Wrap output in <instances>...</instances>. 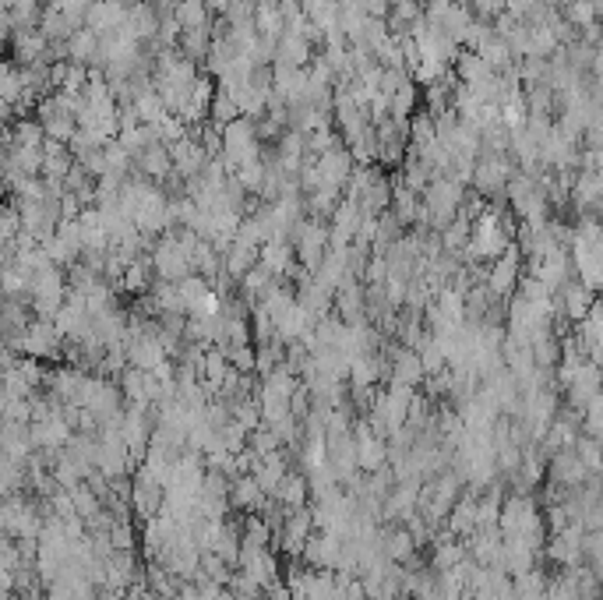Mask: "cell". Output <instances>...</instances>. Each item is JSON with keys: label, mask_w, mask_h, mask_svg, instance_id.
Returning a JSON list of instances; mask_svg holds the SVG:
<instances>
[{"label": "cell", "mask_w": 603, "mask_h": 600, "mask_svg": "<svg viewBox=\"0 0 603 600\" xmlns=\"http://www.w3.org/2000/svg\"><path fill=\"white\" fill-rule=\"evenodd\" d=\"M110 540H113V548H117V551H134V526H131V519H120V523L110 530Z\"/></svg>", "instance_id": "db71d44e"}, {"label": "cell", "mask_w": 603, "mask_h": 600, "mask_svg": "<svg viewBox=\"0 0 603 600\" xmlns=\"http://www.w3.org/2000/svg\"><path fill=\"white\" fill-rule=\"evenodd\" d=\"M219 159L230 166V173L240 170L244 163H251V159H261V135H258V124H254L251 117H240V120H233V124H226L223 156Z\"/></svg>", "instance_id": "5b68a950"}, {"label": "cell", "mask_w": 603, "mask_h": 600, "mask_svg": "<svg viewBox=\"0 0 603 600\" xmlns=\"http://www.w3.org/2000/svg\"><path fill=\"white\" fill-rule=\"evenodd\" d=\"M466 184L455 177H434L431 188L424 191V209H427V226L431 230H445L462 209H466Z\"/></svg>", "instance_id": "3957f363"}, {"label": "cell", "mask_w": 603, "mask_h": 600, "mask_svg": "<svg viewBox=\"0 0 603 600\" xmlns=\"http://www.w3.org/2000/svg\"><path fill=\"white\" fill-rule=\"evenodd\" d=\"M32 431V445L43 452H64L67 442L75 438V428H71V420L64 417V410H53L46 417H36L29 424Z\"/></svg>", "instance_id": "4fadbf2b"}, {"label": "cell", "mask_w": 603, "mask_h": 600, "mask_svg": "<svg viewBox=\"0 0 603 600\" xmlns=\"http://www.w3.org/2000/svg\"><path fill=\"white\" fill-rule=\"evenodd\" d=\"M173 18L180 22V29H201V25H212V8L209 0H177Z\"/></svg>", "instance_id": "b9f144b4"}, {"label": "cell", "mask_w": 603, "mask_h": 600, "mask_svg": "<svg viewBox=\"0 0 603 600\" xmlns=\"http://www.w3.org/2000/svg\"><path fill=\"white\" fill-rule=\"evenodd\" d=\"M522 276H526V255H522L519 244H512L505 255L494 258V262H491V269H487L484 283H487V290H491L498 300H512L515 290H519V283H522Z\"/></svg>", "instance_id": "52a82bcc"}, {"label": "cell", "mask_w": 603, "mask_h": 600, "mask_svg": "<svg viewBox=\"0 0 603 600\" xmlns=\"http://www.w3.org/2000/svg\"><path fill=\"white\" fill-rule=\"evenodd\" d=\"M230 353V364L240 371V375H254L258 371V346H237V350H226Z\"/></svg>", "instance_id": "f907efd6"}, {"label": "cell", "mask_w": 603, "mask_h": 600, "mask_svg": "<svg viewBox=\"0 0 603 600\" xmlns=\"http://www.w3.org/2000/svg\"><path fill=\"white\" fill-rule=\"evenodd\" d=\"M304 8V18L314 25L318 32H335L339 29V15H343V0H300Z\"/></svg>", "instance_id": "74e56055"}, {"label": "cell", "mask_w": 603, "mask_h": 600, "mask_svg": "<svg viewBox=\"0 0 603 600\" xmlns=\"http://www.w3.org/2000/svg\"><path fill=\"white\" fill-rule=\"evenodd\" d=\"M353 438H357V463L364 473H381L388 470V459H392V449L388 442L378 435V431L367 424V417H357L353 424Z\"/></svg>", "instance_id": "30bf717a"}, {"label": "cell", "mask_w": 603, "mask_h": 600, "mask_svg": "<svg viewBox=\"0 0 603 600\" xmlns=\"http://www.w3.org/2000/svg\"><path fill=\"white\" fill-rule=\"evenodd\" d=\"M547 477H551V488L575 491V488H582V484H589L596 473L582 463L575 449H561V452H554L551 463H547Z\"/></svg>", "instance_id": "8fae6325"}, {"label": "cell", "mask_w": 603, "mask_h": 600, "mask_svg": "<svg viewBox=\"0 0 603 600\" xmlns=\"http://www.w3.org/2000/svg\"><path fill=\"white\" fill-rule=\"evenodd\" d=\"M417 551H420V544H417V537L410 533V526H399V523L388 526V530H385V555L392 558L395 565L417 569V565H420Z\"/></svg>", "instance_id": "f546056e"}, {"label": "cell", "mask_w": 603, "mask_h": 600, "mask_svg": "<svg viewBox=\"0 0 603 600\" xmlns=\"http://www.w3.org/2000/svg\"><path fill=\"white\" fill-rule=\"evenodd\" d=\"M307 562V569H332L339 572V558H343V537H335V533H314L311 540H307L304 555H300Z\"/></svg>", "instance_id": "4316f807"}, {"label": "cell", "mask_w": 603, "mask_h": 600, "mask_svg": "<svg viewBox=\"0 0 603 600\" xmlns=\"http://www.w3.org/2000/svg\"><path fill=\"white\" fill-rule=\"evenodd\" d=\"M582 540H586V526L582 523H572V526H565V530H558V533H551L547 537V555H551V562L554 565H561V569H579V565H586L582 562Z\"/></svg>", "instance_id": "9a60e30c"}, {"label": "cell", "mask_w": 603, "mask_h": 600, "mask_svg": "<svg viewBox=\"0 0 603 600\" xmlns=\"http://www.w3.org/2000/svg\"><path fill=\"white\" fill-rule=\"evenodd\" d=\"M99 46H103V36H96L92 29H78L67 39V60L92 68V64H99Z\"/></svg>", "instance_id": "f35d334b"}, {"label": "cell", "mask_w": 603, "mask_h": 600, "mask_svg": "<svg viewBox=\"0 0 603 600\" xmlns=\"http://www.w3.org/2000/svg\"><path fill=\"white\" fill-rule=\"evenodd\" d=\"M36 120L43 124L46 138H53V142H64V145L78 135V128H82L78 110L71 106V99H67L64 92H50V96L39 99V103H36Z\"/></svg>", "instance_id": "277c9868"}, {"label": "cell", "mask_w": 603, "mask_h": 600, "mask_svg": "<svg viewBox=\"0 0 603 600\" xmlns=\"http://www.w3.org/2000/svg\"><path fill=\"white\" fill-rule=\"evenodd\" d=\"M388 382L392 385H410V389H417L420 382H427V368H424V357H420V350H413V346H395L392 353H388Z\"/></svg>", "instance_id": "ffe728a7"}, {"label": "cell", "mask_w": 603, "mask_h": 600, "mask_svg": "<svg viewBox=\"0 0 603 600\" xmlns=\"http://www.w3.org/2000/svg\"><path fill=\"white\" fill-rule=\"evenodd\" d=\"M254 25L265 39L279 43L286 36V4L283 0H258V15H254Z\"/></svg>", "instance_id": "d590c367"}, {"label": "cell", "mask_w": 603, "mask_h": 600, "mask_svg": "<svg viewBox=\"0 0 603 600\" xmlns=\"http://www.w3.org/2000/svg\"><path fill=\"white\" fill-rule=\"evenodd\" d=\"M60 346H67L64 329H60L57 322H50V318H32V325L22 332V339H18L11 350L29 360H46V357H57Z\"/></svg>", "instance_id": "8992f818"}, {"label": "cell", "mask_w": 603, "mask_h": 600, "mask_svg": "<svg viewBox=\"0 0 603 600\" xmlns=\"http://www.w3.org/2000/svg\"><path fill=\"white\" fill-rule=\"evenodd\" d=\"M561 385H565L568 406H575V410L586 413V406L603 392V368H596L593 360H586V364H582V368Z\"/></svg>", "instance_id": "44dd1931"}, {"label": "cell", "mask_w": 603, "mask_h": 600, "mask_svg": "<svg viewBox=\"0 0 603 600\" xmlns=\"http://www.w3.org/2000/svg\"><path fill=\"white\" fill-rule=\"evenodd\" d=\"M39 32H43L50 43H67V39L78 32V25L71 22V18H67L60 8H53V4H50V8H46V15H43V22H39Z\"/></svg>", "instance_id": "7bdbcfd3"}, {"label": "cell", "mask_w": 603, "mask_h": 600, "mask_svg": "<svg viewBox=\"0 0 603 600\" xmlns=\"http://www.w3.org/2000/svg\"><path fill=\"white\" fill-rule=\"evenodd\" d=\"M237 569L244 572L247 579H254V583H258L261 590H268V586L283 583V579H279V562H276V555H272L268 548H251V544H244Z\"/></svg>", "instance_id": "d4e9b609"}, {"label": "cell", "mask_w": 603, "mask_h": 600, "mask_svg": "<svg viewBox=\"0 0 603 600\" xmlns=\"http://www.w3.org/2000/svg\"><path fill=\"white\" fill-rule=\"evenodd\" d=\"M561 11H565L568 22L579 29V36L600 22V15H596V8H593V0H565V4H561Z\"/></svg>", "instance_id": "f6af8a7d"}, {"label": "cell", "mask_w": 603, "mask_h": 600, "mask_svg": "<svg viewBox=\"0 0 603 600\" xmlns=\"http://www.w3.org/2000/svg\"><path fill=\"white\" fill-rule=\"evenodd\" d=\"M170 152H173V170H177V177L184 180H194V177H201L205 173V166L212 163V156L205 152V145H201V138H198V131L191 128V135L187 138H180L177 145H170Z\"/></svg>", "instance_id": "ac0fdd59"}, {"label": "cell", "mask_w": 603, "mask_h": 600, "mask_svg": "<svg viewBox=\"0 0 603 600\" xmlns=\"http://www.w3.org/2000/svg\"><path fill=\"white\" fill-rule=\"evenodd\" d=\"M127 11H131L127 0H96L89 8V18H85V29H92L96 36H110L127 25Z\"/></svg>", "instance_id": "f1b7e54d"}, {"label": "cell", "mask_w": 603, "mask_h": 600, "mask_svg": "<svg viewBox=\"0 0 603 600\" xmlns=\"http://www.w3.org/2000/svg\"><path fill=\"white\" fill-rule=\"evenodd\" d=\"M131 509L134 516L142 519V523H149V519H156L159 512L166 509V488L163 484H156V480L149 477V473H134V491H131Z\"/></svg>", "instance_id": "603a6c76"}, {"label": "cell", "mask_w": 603, "mask_h": 600, "mask_svg": "<svg viewBox=\"0 0 603 600\" xmlns=\"http://www.w3.org/2000/svg\"><path fill=\"white\" fill-rule=\"evenodd\" d=\"M265 488L258 484V477L254 473H240V477H233V491H230V505L237 512H244V516H258L261 509H265Z\"/></svg>", "instance_id": "4dcf8cb0"}, {"label": "cell", "mask_w": 603, "mask_h": 600, "mask_svg": "<svg viewBox=\"0 0 603 600\" xmlns=\"http://www.w3.org/2000/svg\"><path fill=\"white\" fill-rule=\"evenodd\" d=\"M600 445H603V438H600Z\"/></svg>", "instance_id": "9f6ffc18"}, {"label": "cell", "mask_w": 603, "mask_h": 600, "mask_svg": "<svg viewBox=\"0 0 603 600\" xmlns=\"http://www.w3.org/2000/svg\"><path fill=\"white\" fill-rule=\"evenodd\" d=\"M120 389H124V399L131 406H159L163 403V385L156 382L152 371L127 368L124 375H120Z\"/></svg>", "instance_id": "cb8c5ba5"}, {"label": "cell", "mask_w": 603, "mask_h": 600, "mask_svg": "<svg viewBox=\"0 0 603 600\" xmlns=\"http://www.w3.org/2000/svg\"><path fill=\"white\" fill-rule=\"evenodd\" d=\"M258 255L261 251H251V248H240V244H230V248L223 251V265H226V279H244L247 272L258 265Z\"/></svg>", "instance_id": "ee69618b"}, {"label": "cell", "mask_w": 603, "mask_h": 600, "mask_svg": "<svg viewBox=\"0 0 603 600\" xmlns=\"http://www.w3.org/2000/svg\"><path fill=\"white\" fill-rule=\"evenodd\" d=\"M46 50H50V39L39 29H25L11 36V57H15V64H22V68L39 64V60L46 57Z\"/></svg>", "instance_id": "d6a6232c"}, {"label": "cell", "mask_w": 603, "mask_h": 600, "mask_svg": "<svg viewBox=\"0 0 603 600\" xmlns=\"http://www.w3.org/2000/svg\"><path fill=\"white\" fill-rule=\"evenodd\" d=\"M0 523H4V533H8V537L39 540V533H43V526H46V516L39 512V505L25 502V498H18V495H8Z\"/></svg>", "instance_id": "9c48e42d"}, {"label": "cell", "mask_w": 603, "mask_h": 600, "mask_svg": "<svg viewBox=\"0 0 603 600\" xmlns=\"http://www.w3.org/2000/svg\"><path fill=\"white\" fill-rule=\"evenodd\" d=\"M318 533V526H314V512L307 509H293L290 516H286V523H283V530L276 533L279 537V551H286L290 558H297V555H304V548H307V540Z\"/></svg>", "instance_id": "d6986e66"}, {"label": "cell", "mask_w": 603, "mask_h": 600, "mask_svg": "<svg viewBox=\"0 0 603 600\" xmlns=\"http://www.w3.org/2000/svg\"><path fill=\"white\" fill-rule=\"evenodd\" d=\"M127 29L138 43H156L159 39V29H163V8L152 4V0H138L131 4L127 11Z\"/></svg>", "instance_id": "83f0119b"}, {"label": "cell", "mask_w": 603, "mask_h": 600, "mask_svg": "<svg viewBox=\"0 0 603 600\" xmlns=\"http://www.w3.org/2000/svg\"><path fill=\"white\" fill-rule=\"evenodd\" d=\"M4 600H22V597H18V593H4Z\"/></svg>", "instance_id": "11a10c76"}, {"label": "cell", "mask_w": 603, "mask_h": 600, "mask_svg": "<svg viewBox=\"0 0 603 600\" xmlns=\"http://www.w3.org/2000/svg\"><path fill=\"white\" fill-rule=\"evenodd\" d=\"M300 385H304V378L283 364V368H276L272 375L261 378L258 399H279V403H293V396H297Z\"/></svg>", "instance_id": "836d02e7"}, {"label": "cell", "mask_w": 603, "mask_h": 600, "mask_svg": "<svg viewBox=\"0 0 603 600\" xmlns=\"http://www.w3.org/2000/svg\"><path fill=\"white\" fill-rule=\"evenodd\" d=\"M311 46L307 32H286L276 46V68H311Z\"/></svg>", "instance_id": "1f68e13d"}, {"label": "cell", "mask_w": 603, "mask_h": 600, "mask_svg": "<svg viewBox=\"0 0 603 600\" xmlns=\"http://www.w3.org/2000/svg\"><path fill=\"white\" fill-rule=\"evenodd\" d=\"M515 244L512 233V219L501 205L494 209H484L477 219H473V237H469V248L462 251V262L466 265H491L494 258H501L508 248Z\"/></svg>", "instance_id": "6da1fadb"}, {"label": "cell", "mask_w": 603, "mask_h": 600, "mask_svg": "<svg viewBox=\"0 0 603 600\" xmlns=\"http://www.w3.org/2000/svg\"><path fill=\"white\" fill-rule=\"evenodd\" d=\"M251 449L258 452V456H272V452L283 449V438L268 428V424H261V428L251 431Z\"/></svg>", "instance_id": "681fc988"}, {"label": "cell", "mask_w": 603, "mask_h": 600, "mask_svg": "<svg viewBox=\"0 0 603 600\" xmlns=\"http://www.w3.org/2000/svg\"><path fill=\"white\" fill-rule=\"evenodd\" d=\"M258 262L265 265L276 279H286L293 269V262H297V248H293L290 240H268L265 248H261Z\"/></svg>", "instance_id": "8d00e7d4"}, {"label": "cell", "mask_w": 603, "mask_h": 600, "mask_svg": "<svg viewBox=\"0 0 603 600\" xmlns=\"http://www.w3.org/2000/svg\"><path fill=\"white\" fill-rule=\"evenodd\" d=\"M353 173H357V159L346 145H335L332 152L318 156V177H321V188H335V191H346L350 188Z\"/></svg>", "instance_id": "e0dca14e"}, {"label": "cell", "mask_w": 603, "mask_h": 600, "mask_svg": "<svg viewBox=\"0 0 603 600\" xmlns=\"http://www.w3.org/2000/svg\"><path fill=\"white\" fill-rule=\"evenodd\" d=\"M427 322H431V332H448L466 325V293L455 290V286H445L434 297L431 308H427Z\"/></svg>", "instance_id": "5bb4252c"}, {"label": "cell", "mask_w": 603, "mask_h": 600, "mask_svg": "<svg viewBox=\"0 0 603 600\" xmlns=\"http://www.w3.org/2000/svg\"><path fill=\"white\" fill-rule=\"evenodd\" d=\"M293 240H297L293 248H297V262L304 265V272H318V265L332 251V233H328L325 219H304L293 233Z\"/></svg>", "instance_id": "ba28073f"}, {"label": "cell", "mask_w": 603, "mask_h": 600, "mask_svg": "<svg viewBox=\"0 0 603 600\" xmlns=\"http://www.w3.org/2000/svg\"><path fill=\"white\" fill-rule=\"evenodd\" d=\"M508 0H469V11L480 18V22H494L498 15H505Z\"/></svg>", "instance_id": "f5cc1de1"}, {"label": "cell", "mask_w": 603, "mask_h": 600, "mask_svg": "<svg viewBox=\"0 0 603 600\" xmlns=\"http://www.w3.org/2000/svg\"><path fill=\"white\" fill-rule=\"evenodd\" d=\"M575 452H579L582 463H586L589 470L600 477V473H603V445H600V438H593V435H586V431H582L579 442H575Z\"/></svg>", "instance_id": "7dc6e473"}, {"label": "cell", "mask_w": 603, "mask_h": 600, "mask_svg": "<svg viewBox=\"0 0 603 600\" xmlns=\"http://www.w3.org/2000/svg\"><path fill=\"white\" fill-rule=\"evenodd\" d=\"M240 117H244V113H240L237 96H233V92H226V89H219L216 92V103H212L209 120L216 124V128H226V124H233V120H240Z\"/></svg>", "instance_id": "bcb514c9"}, {"label": "cell", "mask_w": 603, "mask_h": 600, "mask_svg": "<svg viewBox=\"0 0 603 600\" xmlns=\"http://www.w3.org/2000/svg\"><path fill=\"white\" fill-rule=\"evenodd\" d=\"M455 75H459L462 85H473V89H480V85L494 82V78H498V71H494L477 50H466V53H459V60H455Z\"/></svg>", "instance_id": "e575fe53"}, {"label": "cell", "mask_w": 603, "mask_h": 600, "mask_svg": "<svg viewBox=\"0 0 603 600\" xmlns=\"http://www.w3.org/2000/svg\"><path fill=\"white\" fill-rule=\"evenodd\" d=\"M367 212L360 209V202H353V198H343L339 202V209L332 212V219H328V233H332V248H350L353 240H357L360 226H364Z\"/></svg>", "instance_id": "7402d4cb"}, {"label": "cell", "mask_w": 603, "mask_h": 600, "mask_svg": "<svg viewBox=\"0 0 603 600\" xmlns=\"http://www.w3.org/2000/svg\"><path fill=\"white\" fill-rule=\"evenodd\" d=\"M272 498H279V502L286 505V509H304L307 498H311V480H307V473H286V480L279 484V491Z\"/></svg>", "instance_id": "60d3db41"}, {"label": "cell", "mask_w": 603, "mask_h": 600, "mask_svg": "<svg viewBox=\"0 0 603 600\" xmlns=\"http://www.w3.org/2000/svg\"><path fill=\"white\" fill-rule=\"evenodd\" d=\"M596 304V293L589 290L586 283H579V279H568L565 286H561L558 293H554V308H558V322H572L579 325L582 318L593 311Z\"/></svg>", "instance_id": "2e32d148"}, {"label": "cell", "mask_w": 603, "mask_h": 600, "mask_svg": "<svg viewBox=\"0 0 603 600\" xmlns=\"http://www.w3.org/2000/svg\"><path fill=\"white\" fill-rule=\"evenodd\" d=\"M71 498H75V509H78V516L89 523L92 516H99L103 512V498L96 495V491L89 488V484H78L75 491H71Z\"/></svg>", "instance_id": "c3c4849f"}, {"label": "cell", "mask_w": 603, "mask_h": 600, "mask_svg": "<svg viewBox=\"0 0 603 600\" xmlns=\"http://www.w3.org/2000/svg\"><path fill=\"white\" fill-rule=\"evenodd\" d=\"M131 466H134V456L124 431L120 428L99 431V470H103L106 477H127Z\"/></svg>", "instance_id": "7c38bea8"}, {"label": "cell", "mask_w": 603, "mask_h": 600, "mask_svg": "<svg viewBox=\"0 0 603 600\" xmlns=\"http://www.w3.org/2000/svg\"><path fill=\"white\" fill-rule=\"evenodd\" d=\"M335 315L346 325H364L367 322V286L364 279H350L335 290Z\"/></svg>", "instance_id": "484cf974"}, {"label": "cell", "mask_w": 603, "mask_h": 600, "mask_svg": "<svg viewBox=\"0 0 603 600\" xmlns=\"http://www.w3.org/2000/svg\"><path fill=\"white\" fill-rule=\"evenodd\" d=\"M572 265L579 283H586L593 293L603 290V223L600 219H575Z\"/></svg>", "instance_id": "7a4b0ae2"}, {"label": "cell", "mask_w": 603, "mask_h": 600, "mask_svg": "<svg viewBox=\"0 0 603 600\" xmlns=\"http://www.w3.org/2000/svg\"><path fill=\"white\" fill-rule=\"evenodd\" d=\"M582 431L593 438H603V392L586 406V424H582Z\"/></svg>", "instance_id": "816d5d0a"}, {"label": "cell", "mask_w": 603, "mask_h": 600, "mask_svg": "<svg viewBox=\"0 0 603 600\" xmlns=\"http://www.w3.org/2000/svg\"><path fill=\"white\" fill-rule=\"evenodd\" d=\"M286 473H290V466H286L283 449L272 452V456H261L258 463H254V477H258V484L265 488V495H276L279 484L286 480Z\"/></svg>", "instance_id": "ab89813d"}]
</instances>
